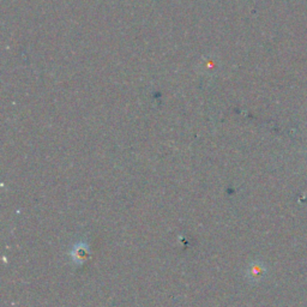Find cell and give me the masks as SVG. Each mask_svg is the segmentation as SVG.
I'll return each mask as SVG.
<instances>
[{
  "mask_svg": "<svg viewBox=\"0 0 307 307\" xmlns=\"http://www.w3.org/2000/svg\"><path fill=\"white\" fill-rule=\"evenodd\" d=\"M88 255H89L88 246L86 245H77L75 247V251H73L72 253L75 262H78V263H82L83 261H86Z\"/></svg>",
  "mask_w": 307,
  "mask_h": 307,
  "instance_id": "1",
  "label": "cell"
}]
</instances>
